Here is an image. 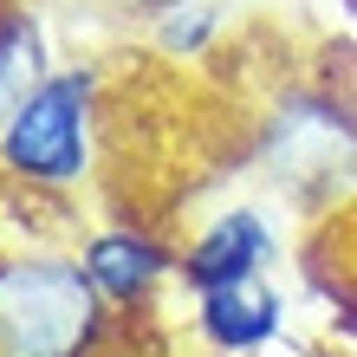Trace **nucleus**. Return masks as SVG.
<instances>
[{
  "label": "nucleus",
  "mask_w": 357,
  "mask_h": 357,
  "mask_svg": "<svg viewBox=\"0 0 357 357\" xmlns=\"http://www.w3.org/2000/svg\"><path fill=\"white\" fill-rule=\"evenodd\" d=\"M273 331H280V292L266 286V273L202 292V338L215 351H260Z\"/></svg>",
  "instance_id": "nucleus-5"
},
{
  "label": "nucleus",
  "mask_w": 357,
  "mask_h": 357,
  "mask_svg": "<svg viewBox=\"0 0 357 357\" xmlns=\"http://www.w3.org/2000/svg\"><path fill=\"white\" fill-rule=\"evenodd\" d=\"M266 260H273V227L254 215V208H234V215H221V221L182 254V280L195 286V299H202V292H215V286L260 280Z\"/></svg>",
  "instance_id": "nucleus-3"
},
{
  "label": "nucleus",
  "mask_w": 357,
  "mask_h": 357,
  "mask_svg": "<svg viewBox=\"0 0 357 357\" xmlns=\"http://www.w3.org/2000/svg\"><path fill=\"white\" fill-rule=\"evenodd\" d=\"M176 266H182V260L169 254V247L150 241V234H137V227H111V234H98V241L85 247V273L98 280V292H104L117 312L143 305Z\"/></svg>",
  "instance_id": "nucleus-4"
},
{
  "label": "nucleus",
  "mask_w": 357,
  "mask_h": 357,
  "mask_svg": "<svg viewBox=\"0 0 357 357\" xmlns=\"http://www.w3.org/2000/svg\"><path fill=\"white\" fill-rule=\"evenodd\" d=\"M91 111H98V72L91 66L52 72L0 123V169L33 188H72L91 169Z\"/></svg>",
  "instance_id": "nucleus-2"
},
{
  "label": "nucleus",
  "mask_w": 357,
  "mask_h": 357,
  "mask_svg": "<svg viewBox=\"0 0 357 357\" xmlns=\"http://www.w3.org/2000/svg\"><path fill=\"white\" fill-rule=\"evenodd\" d=\"M52 78L46 66V39H39L33 13H0V123Z\"/></svg>",
  "instance_id": "nucleus-6"
},
{
  "label": "nucleus",
  "mask_w": 357,
  "mask_h": 357,
  "mask_svg": "<svg viewBox=\"0 0 357 357\" xmlns=\"http://www.w3.org/2000/svg\"><path fill=\"white\" fill-rule=\"evenodd\" d=\"M208 26H215V20H208L195 0H188V7H176V13H162V46L169 52H195L202 39H208Z\"/></svg>",
  "instance_id": "nucleus-7"
},
{
  "label": "nucleus",
  "mask_w": 357,
  "mask_h": 357,
  "mask_svg": "<svg viewBox=\"0 0 357 357\" xmlns=\"http://www.w3.org/2000/svg\"><path fill=\"white\" fill-rule=\"evenodd\" d=\"M123 7H130V13H156V20H162V13H176V7H188V0H123Z\"/></svg>",
  "instance_id": "nucleus-8"
},
{
  "label": "nucleus",
  "mask_w": 357,
  "mask_h": 357,
  "mask_svg": "<svg viewBox=\"0 0 357 357\" xmlns=\"http://www.w3.org/2000/svg\"><path fill=\"white\" fill-rule=\"evenodd\" d=\"M111 312L117 305L72 254L0 260V357H98Z\"/></svg>",
  "instance_id": "nucleus-1"
}]
</instances>
